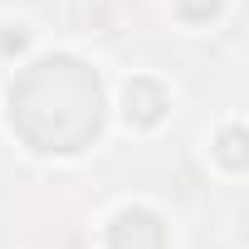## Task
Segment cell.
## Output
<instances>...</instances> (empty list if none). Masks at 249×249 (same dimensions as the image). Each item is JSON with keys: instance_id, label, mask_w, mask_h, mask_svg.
<instances>
[{"instance_id": "obj_5", "label": "cell", "mask_w": 249, "mask_h": 249, "mask_svg": "<svg viewBox=\"0 0 249 249\" xmlns=\"http://www.w3.org/2000/svg\"><path fill=\"white\" fill-rule=\"evenodd\" d=\"M225 161H230V166H244V132H239V127L225 132Z\"/></svg>"}, {"instance_id": "obj_3", "label": "cell", "mask_w": 249, "mask_h": 249, "mask_svg": "<svg viewBox=\"0 0 249 249\" xmlns=\"http://www.w3.org/2000/svg\"><path fill=\"white\" fill-rule=\"evenodd\" d=\"M161 107H166V93H161L152 78H137V83L127 88V117H132V122L152 127V122L161 117Z\"/></svg>"}, {"instance_id": "obj_6", "label": "cell", "mask_w": 249, "mask_h": 249, "mask_svg": "<svg viewBox=\"0 0 249 249\" xmlns=\"http://www.w3.org/2000/svg\"><path fill=\"white\" fill-rule=\"evenodd\" d=\"M0 44H5V54H15V49H25V35H20V30H10V35L0 39Z\"/></svg>"}, {"instance_id": "obj_2", "label": "cell", "mask_w": 249, "mask_h": 249, "mask_svg": "<svg viewBox=\"0 0 249 249\" xmlns=\"http://www.w3.org/2000/svg\"><path fill=\"white\" fill-rule=\"evenodd\" d=\"M107 249H166V230L152 210H122L112 220Z\"/></svg>"}, {"instance_id": "obj_4", "label": "cell", "mask_w": 249, "mask_h": 249, "mask_svg": "<svg viewBox=\"0 0 249 249\" xmlns=\"http://www.w3.org/2000/svg\"><path fill=\"white\" fill-rule=\"evenodd\" d=\"M176 10H181L191 25H200V20H210V15L220 10V0H176Z\"/></svg>"}, {"instance_id": "obj_1", "label": "cell", "mask_w": 249, "mask_h": 249, "mask_svg": "<svg viewBox=\"0 0 249 249\" xmlns=\"http://www.w3.org/2000/svg\"><path fill=\"white\" fill-rule=\"evenodd\" d=\"M10 107L39 152H78L103 127V88L78 59H39L15 83Z\"/></svg>"}]
</instances>
